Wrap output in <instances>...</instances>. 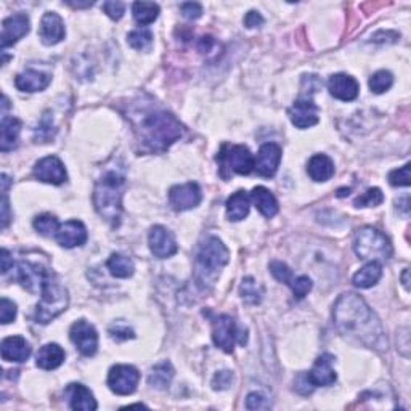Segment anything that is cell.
I'll use <instances>...</instances> for the list:
<instances>
[{"label": "cell", "mask_w": 411, "mask_h": 411, "mask_svg": "<svg viewBox=\"0 0 411 411\" xmlns=\"http://www.w3.org/2000/svg\"><path fill=\"white\" fill-rule=\"evenodd\" d=\"M338 331L350 342L373 349L376 352L387 350V336L380 318L359 294L339 296L333 310Z\"/></svg>", "instance_id": "6da1fadb"}, {"label": "cell", "mask_w": 411, "mask_h": 411, "mask_svg": "<svg viewBox=\"0 0 411 411\" xmlns=\"http://www.w3.org/2000/svg\"><path fill=\"white\" fill-rule=\"evenodd\" d=\"M134 132L145 148L162 153L183 135V126L175 116L151 105H135L129 113Z\"/></svg>", "instance_id": "7a4b0ae2"}, {"label": "cell", "mask_w": 411, "mask_h": 411, "mask_svg": "<svg viewBox=\"0 0 411 411\" xmlns=\"http://www.w3.org/2000/svg\"><path fill=\"white\" fill-rule=\"evenodd\" d=\"M126 192V177L117 171H108L96 182L94 204L101 219L117 225L122 215V196Z\"/></svg>", "instance_id": "3957f363"}, {"label": "cell", "mask_w": 411, "mask_h": 411, "mask_svg": "<svg viewBox=\"0 0 411 411\" xmlns=\"http://www.w3.org/2000/svg\"><path fill=\"white\" fill-rule=\"evenodd\" d=\"M230 261V252L217 236L206 238L196 254V277L199 283L212 284L222 268Z\"/></svg>", "instance_id": "277c9868"}, {"label": "cell", "mask_w": 411, "mask_h": 411, "mask_svg": "<svg viewBox=\"0 0 411 411\" xmlns=\"http://www.w3.org/2000/svg\"><path fill=\"white\" fill-rule=\"evenodd\" d=\"M68 304V289L57 281L55 273L50 272L44 281V286H42L41 301L36 307V322L41 324L50 323L66 310Z\"/></svg>", "instance_id": "5b68a950"}, {"label": "cell", "mask_w": 411, "mask_h": 411, "mask_svg": "<svg viewBox=\"0 0 411 411\" xmlns=\"http://www.w3.org/2000/svg\"><path fill=\"white\" fill-rule=\"evenodd\" d=\"M354 251L360 259L370 262H384L392 257V245L389 238L373 226H363L355 233Z\"/></svg>", "instance_id": "8992f818"}, {"label": "cell", "mask_w": 411, "mask_h": 411, "mask_svg": "<svg viewBox=\"0 0 411 411\" xmlns=\"http://www.w3.org/2000/svg\"><path fill=\"white\" fill-rule=\"evenodd\" d=\"M217 161L224 167H230L235 174L247 175L254 171L256 159H254L250 148L245 145H231V147L222 148L220 154L217 156Z\"/></svg>", "instance_id": "52a82bcc"}, {"label": "cell", "mask_w": 411, "mask_h": 411, "mask_svg": "<svg viewBox=\"0 0 411 411\" xmlns=\"http://www.w3.org/2000/svg\"><path fill=\"white\" fill-rule=\"evenodd\" d=\"M212 340L219 349L226 354H231L235 349L236 340L240 344L246 342V336L243 338L238 331L235 320L230 315H220L212 322Z\"/></svg>", "instance_id": "ba28073f"}, {"label": "cell", "mask_w": 411, "mask_h": 411, "mask_svg": "<svg viewBox=\"0 0 411 411\" xmlns=\"http://www.w3.org/2000/svg\"><path fill=\"white\" fill-rule=\"evenodd\" d=\"M140 373L132 365H116L108 373V387L117 396H131L138 386Z\"/></svg>", "instance_id": "9c48e42d"}, {"label": "cell", "mask_w": 411, "mask_h": 411, "mask_svg": "<svg viewBox=\"0 0 411 411\" xmlns=\"http://www.w3.org/2000/svg\"><path fill=\"white\" fill-rule=\"evenodd\" d=\"M52 270L44 268L41 264L21 261L16 265V280L20 281L21 286L29 291V293L36 294L41 293L44 281L48 277Z\"/></svg>", "instance_id": "30bf717a"}, {"label": "cell", "mask_w": 411, "mask_h": 411, "mask_svg": "<svg viewBox=\"0 0 411 411\" xmlns=\"http://www.w3.org/2000/svg\"><path fill=\"white\" fill-rule=\"evenodd\" d=\"M69 338L80 354L85 356L95 355L99 349V334L96 329L85 320L75 322L69 329Z\"/></svg>", "instance_id": "8fae6325"}, {"label": "cell", "mask_w": 411, "mask_h": 411, "mask_svg": "<svg viewBox=\"0 0 411 411\" xmlns=\"http://www.w3.org/2000/svg\"><path fill=\"white\" fill-rule=\"evenodd\" d=\"M203 199L201 188L198 183L188 182L183 185H175L169 192V201L175 210H190L199 206Z\"/></svg>", "instance_id": "7c38bea8"}, {"label": "cell", "mask_w": 411, "mask_h": 411, "mask_svg": "<svg viewBox=\"0 0 411 411\" xmlns=\"http://www.w3.org/2000/svg\"><path fill=\"white\" fill-rule=\"evenodd\" d=\"M291 122L294 124L297 129H308L317 126L318 121H320V116H318V106L315 101L308 96L304 99H299L294 101V105L289 108L288 111Z\"/></svg>", "instance_id": "4fadbf2b"}, {"label": "cell", "mask_w": 411, "mask_h": 411, "mask_svg": "<svg viewBox=\"0 0 411 411\" xmlns=\"http://www.w3.org/2000/svg\"><path fill=\"white\" fill-rule=\"evenodd\" d=\"M34 177L37 180L52 183V185H62L68 178L64 164L57 156H47V158L37 161L34 166Z\"/></svg>", "instance_id": "5bb4252c"}, {"label": "cell", "mask_w": 411, "mask_h": 411, "mask_svg": "<svg viewBox=\"0 0 411 411\" xmlns=\"http://www.w3.org/2000/svg\"><path fill=\"white\" fill-rule=\"evenodd\" d=\"M29 18L24 13H15L8 16V18H5L2 23V36H0L2 48H7L16 44L20 39H23L29 32Z\"/></svg>", "instance_id": "9a60e30c"}, {"label": "cell", "mask_w": 411, "mask_h": 411, "mask_svg": "<svg viewBox=\"0 0 411 411\" xmlns=\"http://www.w3.org/2000/svg\"><path fill=\"white\" fill-rule=\"evenodd\" d=\"M148 245L151 252L158 259L172 257L178 251V245L174 235L161 225H156L151 229L148 235Z\"/></svg>", "instance_id": "2e32d148"}, {"label": "cell", "mask_w": 411, "mask_h": 411, "mask_svg": "<svg viewBox=\"0 0 411 411\" xmlns=\"http://www.w3.org/2000/svg\"><path fill=\"white\" fill-rule=\"evenodd\" d=\"M333 355L329 354L318 356L315 365H313V368L307 375V380L313 387H328L336 382L338 375L333 368Z\"/></svg>", "instance_id": "e0dca14e"}, {"label": "cell", "mask_w": 411, "mask_h": 411, "mask_svg": "<svg viewBox=\"0 0 411 411\" xmlns=\"http://www.w3.org/2000/svg\"><path fill=\"white\" fill-rule=\"evenodd\" d=\"M328 90L334 99L340 101H352L359 96L360 85L352 75L338 73L328 79Z\"/></svg>", "instance_id": "ac0fdd59"}, {"label": "cell", "mask_w": 411, "mask_h": 411, "mask_svg": "<svg viewBox=\"0 0 411 411\" xmlns=\"http://www.w3.org/2000/svg\"><path fill=\"white\" fill-rule=\"evenodd\" d=\"M281 162V148L277 143H265L259 150L256 158V166L254 169L257 171L259 175L262 177H273L277 174Z\"/></svg>", "instance_id": "d6986e66"}, {"label": "cell", "mask_w": 411, "mask_h": 411, "mask_svg": "<svg viewBox=\"0 0 411 411\" xmlns=\"http://www.w3.org/2000/svg\"><path fill=\"white\" fill-rule=\"evenodd\" d=\"M55 238L59 246L71 250L75 246H82L87 241V229L80 220H68L59 225Z\"/></svg>", "instance_id": "ffe728a7"}, {"label": "cell", "mask_w": 411, "mask_h": 411, "mask_svg": "<svg viewBox=\"0 0 411 411\" xmlns=\"http://www.w3.org/2000/svg\"><path fill=\"white\" fill-rule=\"evenodd\" d=\"M64 34H66V29H64L62 16L55 12H47L42 16L39 28V37L42 44L55 45L64 39Z\"/></svg>", "instance_id": "44dd1931"}, {"label": "cell", "mask_w": 411, "mask_h": 411, "mask_svg": "<svg viewBox=\"0 0 411 411\" xmlns=\"http://www.w3.org/2000/svg\"><path fill=\"white\" fill-rule=\"evenodd\" d=\"M52 82V75L37 69H26L21 74L16 75L15 85L21 92H41L48 87V84Z\"/></svg>", "instance_id": "7402d4cb"}, {"label": "cell", "mask_w": 411, "mask_h": 411, "mask_svg": "<svg viewBox=\"0 0 411 411\" xmlns=\"http://www.w3.org/2000/svg\"><path fill=\"white\" fill-rule=\"evenodd\" d=\"M0 350H2V359L5 361H16V363L26 361L31 355L29 342L21 336H10L3 339Z\"/></svg>", "instance_id": "603a6c76"}, {"label": "cell", "mask_w": 411, "mask_h": 411, "mask_svg": "<svg viewBox=\"0 0 411 411\" xmlns=\"http://www.w3.org/2000/svg\"><path fill=\"white\" fill-rule=\"evenodd\" d=\"M69 396V407L75 411H94L99 408L96 400L94 398V394L90 392L84 384H69L68 387Z\"/></svg>", "instance_id": "cb8c5ba5"}, {"label": "cell", "mask_w": 411, "mask_h": 411, "mask_svg": "<svg viewBox=\"0 0 411 411\" xmlns=\"http://www.w3.org/2000/svg\"><path fill=\"white\" fill-rule=\"evenodd\" d=\"M21 132V122L13 116H3L0 124V150L3 153L13 150L18 145V137Z\"/></svg>", "instance_id": "d4e9b609"}, {"label": "cell", "mask_w": 411, "mask_h": 411, "mask_svg": "<svg viewBox=\"0 0 411 411\" xmlns=\"http://www.w3.org/2000/svg\"><path fill=\"white\" fill-rule=\"evenodd\" d=\"M226 217L231 222L245 220L250 214L251 208V196L246 192H236L226 199Z\"/></svg>", "instance_id": "484cf974"}, {"label": "cell", "mask_w": 411, "mask_h": 411, "mask_svg": "<svg viewBox=\"0 0 411 411\" xmlns=\"http://www.w3.org/2000/svg\"><path fill=\"white\" fill-rule=\"evenodd\" d=\"M307 174L313 182H328L334 175V162L326 154L312 156L307 164Z\"/></svg>", "instance_id": "4316f807"}, {"label": "cell", "mask_w": 411, "mask_h": 411, "mask_svg": "<svg viewBox=\"0 0 411 411\" xmlns=\"http://www.w3.org/2000/svg\"><path fill=\"white\" fill-rule=\"evenodd\" d=\"M251 199L256 204V208L259 209L264 217L272 219L275 215L278 214V201L277 198L273 196V193L267 190L265 187H256L251 193Z\"/></svg>", "instance_id": "83f0119b"}, {"label": "cell", "mask_w": 411, "mask_h": 411, "mask_svg": "<svg viewBox=\"0 0 411 411\" xmlns=\"http://www.w3.org/2000/svg\"><path fill=\"white\" fill-rule=\"evenodd\" d=\"M64 361V350L59 347L58 344H45L44 347H41L39 354L36 356V363L42 370H57L58 366H62Z\"/></svg>", "instance_id": "f1b7e54d"}, {"label": "cell", "mask_w": 411, "mask_h": 411, "mask_svg": "<svg viewBox=\"0 0 411 411\" xmlns=\"http://www.w3.org/2000/svg\"><path fill=\"white\" fill-rule=\"evenodd\" d=\"M382 277V265L380 262H368L354 275L352 283L360 289L373 288Z\"/></svg>", "instance_id": "f546056e"}, {"label": "cell", "mask_w": 411, "mask_h": 411, "mask_svg": "<svg viewBox=\"0 0 411 411\" xmlns=\"http://www.w3.org/2000/svg\"><path fill=\"white\" fill-rule=\"evenodd\" d=\"M172 377H174V368L169 361H161V363L151 368L148 382L154 389H166L169 387Z\"/></svg>", "instance_id": "4dcf8cb0"}, {"label": "cell", "mask_w": 411, "mask_h": 411, "mask_svg": "<svg viewBox=\"0 0 411 411\" xmlns=\"http://www.w3.org/2000/svg\"><path fill=\"white\" fill-rule=\"evenodd\" d=\"M132 13L134 20L140 26H148L154 23L159 16V5L154 2H135L132 5Z\"/></svg>", "instance_id": "1f68e13d"}, {"label": "cell", "mask_w": 411, "mask_h": 411, "mask_svg": "<svg viewBox=\"0 0 411 411\" xmlns=\"http://www.w3.org/2000/svg\"><path fill=\"white\" fill-rule=\"evenodd\" d=\"M108 270L113 277L116 278H129L134 275L135 265L131 259L122 256V254H111V257L108 259Z\"/></svg>", "instance_id": "d6a6232c"}, {"label": "cell", "mask_w": 411, "mask_h": 411, "mask_svg": "<svg viewBox=\"0 0 411 411\" xmlns=\"http://www.w3.org/2000/svg\"><path fill=\"white\" fill-rule=\"evenodd\" d=\"M240 294H241V299L245 301L246 304L257 305L259 302L262 301L264 288L252 277H247V278L243 280L241 288H240Z\"/></svg>", "instance_id": "836d02e7"}, {"label": "cell", "mask_w": 411, "mask_h": 411, "mask_svg": "<svg viewBox=\"0 0 411 411\" xmlns=\"http://www.w3.org/2000/svg\"><path fill=\"white\" fill-rule=\"evenodd\" d=\"M127 44L135 50H148L153 45V34L148 29H135L127 36Z\"/></svg>", "instance_id": "e575fe53"}, {"label": "cell", "mask_w": 411, "mask_h": 411, "mask_svg": "<svg viewBox=\"0 0 411 411\" xmlns=\"http://www.w3.org/2000/svg\"><path fill=\"white\" fill-rule=\"evenodd\" d=\"M370 89L373 94H384V92H387L389 89L392 87L394 84V75L392 73L386 71V69H382V71H377L370 78Z\"/></svg>", "instance_id": "d590c367"}, {"label": "cell", "mask_w": 411, "mask_h": 411, "mask_svg": "<svg viewBox=\"0 0 411 411\" xmlns=\"http://www.w3.org/2000/svg\"><path fill=\"white\" fill-rule=\"evenodd\" d=\"M32 225H34V229L39 231L41 235H45V236L57 235V231L59 229L58 219L52 214L39 215V217H36L34 222H32Z\"/></svg>", "instance_id": "8d00e7d4"}, {"label": "cell", "mask_w": 411, "mask_h": 411, "mask_svg": "<svg viewBox=\"0 0 411 411\" xmlns=\"http://www.w3.org/2000/svg\"><path fill=\"white\" fill-rule=\"evenodd\" d=\"M384 201V194L380 188H370L354 201L355 208H376Z\"/></svg>", "instance_id": "74e56055"}, {"label": "cell", "mask_w": 411, "mask_h": 411, "mask_svg": "<svg viewBox=\"0 0 411 411\" xmlns=\"http://www.w3.org/2000/svg\"><path fill=\"white\" fill-rule=\"evenodd\" d=\"M270 273H272L273 278L280 281V283H284L288 286L291 283V280H293V272H291V268L284 262L280 261L270 262Z\"/></svg>", "instance_id": "f35d334b"}, {"label": "cell", "mask_w": 411, "mask_h": 411, "mask_svg": "<svg viewBox=\"0 0 411 411\" xmlns=\"http://www.w3.org/2000/svg\"><path fill=\"white\" fill-rule=\"evenodd\" d=\"M289 286H291V289H293V293L297 299H304V297L310 293V289H312V280L302 275V277L291 280Z\"/></svg>", "instance_id": "ab89813d"}, {"label": "cell", "mask_w": 411, "mask_h": 411, "mask_svg": "<svg viewBox=\"0 0 411 411\" xmlns=\"http://www.w3.org/2000/svg\"><path fill=\"white\" fill-rule=\"evenodd\" d=\"M410 164H405L403 167L392 171L389 174V183L392 187H410Z\"/></svg>", "instance_id": "60d3db41"}, {"label": "cell", "mask_w": 411, "mask_h": 411, "mask_svg": "<svg viewBox=\"0 0 411 411\" xmlns=\"http://www.w3.org/2000/svg\"><path fill=\"white\" fill-rule=\"evenodd\" d=\"M16 318V305L15 302H12L7 297H2L0 301V322L3 324L12 323Z\"/></svg>", "instance_id": "b9f144b4"}, {"label": "cell", "mask_w": 411, "mask_h": 411, "mask_svg": "<svg viewBox=\"0 0 411 411\" xmlns=\"http://www.w3.org/2000/svg\"><path fill=\"white\" fill-rule=\"evenodd\" d=\"M246 408L247 410H268L270 402L268 398L262 396L261 392H251L246 398Z\"/></svg>", "instance_id": "7bdbcfd3"}, {"label": "cell", "mask_w": 411, "mask_h": 411, "mask_svg": "<svg viewBox=\"0 0 411 411\" xmlns=\"http://www.w3.org/2000/svg\"><path fill=\"white\" fill-rule=\"evenodd\" d=\"M233 380H235V376L231 371H229V370L219 371L212 380V387L215 389V391H225V389H229L231 384H233Z\"/></svg>", "instance_id": "ee69618b"}, {"label": "cell", "mask_w": 411, "mask_h": 411, "mask_svg": "<svg viewBox=\"0 0 411 411\" xmlns=\"http://www.w3.org/2000/svg\"><path fill=\"white\" fill-rule=\"evenodd\" d=\"M124 10H126V5L122 2H115V0H110V2L103 3V12H105L111 20H121L124 15Z\"/></svg>", "instance_id": "f6af8a7d"}, {"label": "cell", "mask_w": 411, "mask_h": 411, "mask_svg": "<svg viewBox=\"0 0 411 411\" xmlns=\"http://www.w3.org/2000/svg\"><path fill=\"white\" fill-rule=\"evenodd\" d=\"M182 15L185 16L187 20H198L199 16L203 15V7L198 2H185L182 3Z\"/></svg>", "instance_id": "bcb514c9"}, {"label": "cell", "mask_w": 411, "mask_h": 411, "mask_svg": "<svg viewBox=\"0 0 411 411\" xmlns=\"http://www.w3.org/2000/svg\"><path fill=\"white\" fill-rule=\"evenodd\" d=\"M110 334H111V338H115L117 340L135 338V333L132 331V329L129 326H124V324H115V326L110 329Z\"/></svg>", "instance_id": "7dc6e473"}, {"label": "cell", "mask_w": 411, "mask_h": 411, "mask_svg": "<svg viewBox=\"0 0 411 411\" xmlns=\"http://www.w3.org/2000/svg\"><path fill=\"white\" fill-rule=\"evenodd\" d=\"M245 24H246V28H250V29L261 28V26L264 24L262 15L256 12V10H251V12H247V15L245 16Z\"/></svg>", "instance_id": "c3c4849f"}, {"label": "cell", "mask_w": 411, "mask_h": 411, "mask_svg": "<svg viewBox=\"0 0 411 411\" xmlns=\"http://www.w3.org/2000/svg\"><path fill=\"white\" fill-rule=\"evenodd\" d=\"M10 222V206H8V193H2V229H7Z\"/></svg>", "instance_id": "681fc988"}, {"label": "cell", "mask_w": 411, "mask_h": 411, "mask_svg": "<svg viewBox=\"0 0 411 411\" xmlns=\"http://www.w3.org/2000/svg\"><path fill=\"white\" fill-rule=\"evenodd\" d=\"M0 259H2V273L5 275L10 268H13V259H12V256H10V252L5 250V247L2 250V257Z\"/></svg>", "instance_id": "f907efd6"}, {"label": "cell", "mask_w": 411, "mask_h": 411, "mask_svg": "<svg viewBox=\"0 0 411 411\" xmlns=\"http://www.w3.org/2000/svg\"><path fill=\"white\" fill-rule=\"evenodd\" d=\"M212 45H214V39L210 36H208V37H201L198 48L201 53H208L210 48H212Z\"/></svg>", "instance_id": "816d5d0a"}, {"label": "cell", "mask_w": 411, "mask_h": 411, "mask_svg": "<svg viewBox=\"0 0 411 411\" xmlns=\"http://www.w3.org/2000/svg\"><path fill=\"white\" fill-rule=\"evenodd\" d=\"M71 7L74 8H82V7H92L94 5V2H87V3H75V2H68Z\"/></svg>", "instance_id": "f5cc1de1"}, {"label": "cell", "mask_w": 411, "mask_h": 411, "mask_svg": "<svg viewBox=\"0 0 411 411\" xmlns=\"http://www.w3.org/2000/svg\"><path fill=\"white\" fill-rule=\"evenodd\" d=\"M408 273H410V272H408V268H407V270H405V272H403V277H402V280H403V286H405V288H407V289L410 288V281H408Z\"/></svg>", "instance_id": "db71d44e"}]
</instances>
